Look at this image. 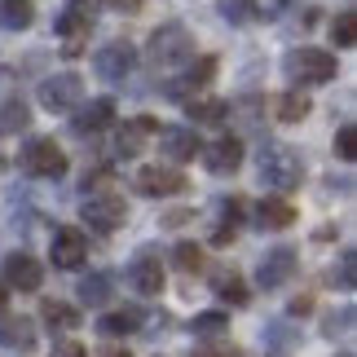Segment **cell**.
I'll list each match as a JSON object with an SVG mask.
<instances>
[{
    "mask_svg": "<svg viewBox=\"0 0 357 357\" xmlns=\"http://www.w3.org/2000/svg\"><path fill=\"white\" fill-rule=\"evenodd\" d=\"M300 176H305V163H300V155L291 146H265L260 150V181L269 190L287 195V190L300 185Z\"/></svg>",
    "mask_w": 357,
    "mask_h": 357,
    "instance_id": "obj_1",
    "label": "cell"
},
{
    "mask_svg": "<svg viewBox=\"0 0 357 357\" xmlns=\"http://www.w3.org/2000/svg\"><path fill=\"white\" fill-rule=\"evenodd\" d=\"M150 62L163 66V71H172V66H181L195 58V36L185 31L181 22H168V26H159L155 36H150Z\"/></svg>",
    "mask_w": 357,
    "mask_h": 357,
    "instance_id": "obj_2",
    "label": "cell"
},
{
    "mask_svg": "<svg viewBox=\"0 0 357 357\" xmlns=\"http://www.w3.org/2000/svg\"><path fill=\"white\" fill-rule=\"evenodd\" d=\"M79 216H84V225L98 229V234H115V229L128 221V203H123L115 190H93V195L79 203Z\"/></svg>",
    "mask_w": 357,
    "mask_h": 357,
    "instance_id": "obj_3",
    "label": "cell"
},
{
    "mask_svg": "<svg viewBox=\"0 0 357 357\" xmlns=\"http://www.w3.org/2000/svg\"><path fill=\"white\" fill-rule=\"evenodd\" d=\"M282 71L296 84H326V79H335V58L326 49H296V53H287Z\"/></svg>",
    "mask_w": 357,
    "mask_h": 357,
    "instance_id": "obj_4",
    "label": "cell"
},
{
    "mask_svg": "<svg viewBox=\"0 0 357 357\" xmlns=\"http://www.w3.org/2000/svg\"><path fill=\"white\" fill-rule=\"evenodd\" d=\"M22 168L31 176L58 181V176H66V155L53 137H36V142H26V150H22Z\"/></svg>",
    "mask_w": 357,
    "mask_h": 357,
    "instance_id": "obj_5",
    "label": "cell"
},
{
    "mask_svg": "<svg viewBox=\"0 0 357 357\" xmlns=\"http://www.w3.org/2000/svg\"><path fill=\"white\" fill-rule=\"evenodd\" d=\"M79 98H84V79H79L75 71L49 75L45 84H40V102H45V111H75Z\"/></svg>",
    "mask_w": 357,
    "mask_h": 357,
    "instance_id": "obj_6",
    "label": "cell"
},
{
    "mask_svg": "<svg viewBox=\"0 0 357 357\" xmlns=\"http://www.w3.org/2000/svg\"><path fill=\"white\" fill-rule=\"evenodd\" d=\"M93 66H98V75L106 79V84H123V79L132 75V66H137V49L128 45V40H111L106 49H98Z\"/></svg>",
    "mask_w": 357,
    "mask_h": 357,
    "instance_id": "obj_7",
    "label": "cell"
},
{
    "mask_svg": "<svg viewBox=\"0 0 357 357\" xmlns=\"http://www.w3.org/2000/svg\"><path fill=\"white\" fill-rule=\"evenodd\" d=\"M89 31H93V9L75 0V5L62 13V22H58V36H62V53H66V58L84 53V45H89Z\"/></svg>",
    "mask_w": 357,
    "mask_h": 357,
    "instance_id": "obj_8",
    "label": "cell"
},
{
    "mask_svg": "<svg viewBox=\"0 0 357 357\" xmlns=\"http://www.w3.org/2000/svg\"><path fill=\"white\" fill-rule=\"evenodd\" d=\"M0 273H5V287H18V291H40V282H45V269H40L36 256L26 252H9L5 260H0Z\"/></svg>",
    "mask_w": 357,
    "mask_h": 357,
    "instance_id": "obj_9",
    "label": "cell"
},
{
    "mask_svg": "<svg viewBox=\"0 0 357 357\" xmlns=\"http://www.w3.org/2000/svg\"><path fill=\"white\" fill-rule=\"evenodd\" d=\"M137 190L150 199H168V195H181L185 190V176L181 168H168V163H150V168L137 172Z\"/></svg>",
    "mask_w": 357,
    "mask_h": 357,
    "instance_id": "obj_10",
    "label": "cell"
},
{
    "mask_svg": "<svg viewBox=\"0 0 357 357\" xmlns=\"http://www.w3.org/2000/svg\"><path fill=\"white\" fill-rule=\"evenodd\" d=\"M49 256H53V269H79V265H84V256H89V243H84L79 229L62 225V229H53Z\"/></svg>",
    "mask_w": 357,
    "mask_h": 357,
    "instance_id": "obj_11",
    "label": "cell"
},
{
    "mask_svg": "<svg viewBox=\"0 0 357 357\" xmlns=\"http://www.w3.org/2000/svg\"><path fill=\"white\" fill-rule=\"evenodd\" d=\"M296 252L291 247H273V252L260 260V269H256V282L265 287V291H278L282 282H291V273H296Z\"/></svg>",
    "mask_w": 357,
    "mask_h": 357,
    "instance_id": "obj_12",
    "label": "cell"
},
{
    "mask_svg": "<svg viewBox=\"0 0 357 357\" xmlns=\"http://www.w3.org/2000/svg\"><path fill=\"white\" fill-rule=\"evenodd\" d=\"M128 282L142 296H159L163 291V260L155 252H137V260L128 265Z\"/></svg>",
    "mask_w": 357,
    "mask_h": 357,
    "instance_id": "obj_13",
    "label": "cell"
},
{
    "mask_svg": "<svg viewBox=\"0 0 357 357\" xmlns=\"http://www.w3.org/2000/svg\"><path fill=\"white\" fill-rule=\"evenodd\" d=\"M0 349L31 353L36 349V322L22 318V313H0Z\"/></svg>",
    "mask_w": 357,
    "mask_h": 357,
    "instance_id": "obj_14",
    "label": "cell"
},
{
    "mask_svg": "<svg viewBox=\"0 0 357 357\" xmlns=\"http://www.w3.org/2000/svg\"><path fill=\"white\" fill-rule=\"evenodd\" d=\"M159 150H163L172 163H190L195 155H203V142H199L195 128H163V132H159Z\"/></svg>",
    "mask_w": 357,
    "mask_h": 357,
    "instance_id": "obj_15",
    "label": "cell"
},
{
    "mask_svg": "<svg viewBox=\"0 0 357 357\" xmlns=\"http://www.w3.org/2000/svg\"><path fill=\"white\" fill-rule=\"evenodd\" d=\"M155 128H159V123L150 119V115L123 123V128L115 132V150H119V159H137V155H142V146L150 142V137H155Z\"/></svg>",
    "mask_w": 357,
    "mask_h": 357,
    "instance_id": "obj_16",
    "label": "cell"
},
{
    "mask_svg": "<svg viewBox=\"0 0 357 357\" xmlns=\"http://www.w3.org/2000/svg\"><path fill=\"white\" fill-rule=\"evenodd\" d=\"M203 159H208V168H212L216 176L238 172V163H243V142H238V137H221V142H212L208 150H203Z\"/></svg>",
    "mask_w": 357,
    "mask_h": 357,
    "instance_id": "obj_17",
    "label": "cell"
},
{
    "mask_svg": "<svg viewBox=\"0 0 357 357\" xmlns=\"http://www.w3.org/2000/svg\"><path fill=\"white\" fill-rule=\"evenodd\" d=\"M111 123H115V102L98 98V102H89L84 111L75 115V132H102V128H111Z\"/></svg>",
    "mask_w": 357,
    "mask_h": 357,
    "instance_id": "obj_18",
    "label": "cell"
},
{
    "mask_svg": "<svg viewBox=\"0 0 357 357\" xmlns=\"http://www.w3.org/2000/svg\"><path fill=\"white\" fill-rule=\"evenodd\" d=\"M256 221L260 229H287V225H296V208L287 199H265L256 208Z\"/></svg>",
    "mask_w": 357,
    "mask_h": 357,
    "instance_id": "obj_19",
    "label": "cell"
},
{
    "mask_svg": "<svg viewBox=\"0 0 357 357\" xmlns=\"http://www.w3.org/2000/svg\"><path fill=\"white\" fill-rule=\"evenodd\" d=\"M137 326H142V313H137V309H115V313H102V318H98V331H102L106 340L132 335Z\"/></svg>",
    "mask_w": 357,
    "mask_h": 357,
    "instance_id": "obj_20",
    "label": "cell"
},
{
    "mask_svg": "<svg viewBox=\"0 0 357 357\" xmlns=\"http://www.w3.org/2000/svg\"><path fill=\"white\" fill-rule=\"evenodd\" d=\"M31 22H36L31 0H0V26H5V31H26Z\"/></svg>",
    "mask_w": 357,
    "mask_h": 357,
    "instance_id": "obj_21",
    "label": "cell"
},
{
    "mask_svg": "<svg viewBox=\"0 0 357 357\" xmlns=\"http://www.w3.org/2000/svg\"><path fill=\"white\" fill-rule=\"evenodd\" d=\"M26 123H31V106H26L22 98H9V102H0V132H5V137L22 132Z\"/></svg>",
    "mask_w": 357,
    "mask_h": 357,
    "instance_id": "obj_22",
    "label": "cell"
},
{
    "mask_svg": "<svg viewBox=\"0 0 357 357\" xmlns=\"http://www.w3.org/2000/svg\"><path fill=\"white\" fill-rule=\"evenodd\" d=\"M40 313H45V322L58 326V331H75V326H79V309L66 305V300H45V309H40Z\"/></svg>",
    "mask_w": 357,
    "mask_h": 357,
    "instance_id": "obj_23",
    "label": "cell"
},
{
    "mask_svg": "<svg viewBox=\"0 0 357 357\" xmlns=\"http://www.w3.org/2000/svg\"><path fill=\"white\" fill-rule=\"evenodd\" d=\"M309 111H313V102H309V93H300V89H291V93L278 98V119L282 123H300Z\"/></svg>",
    "mask_w": 357,
    "mask_h": 357,
    "instance_id": "obj_24",
    "label": "cell"
},
{
    "mask_svg": "<svg viewBox=\"0 0 357 357\" xmlns=\"http://www.w3.org/2000/svg\"><path fill=\"white\" fill-rule=\"evenodd\" d=\"M229 115V106L221 98H190V119L195 123H221Z\"/></svg>",
    "mask_w": 357,
    "mask_h": 357,
    "instance_id": "obj_25",
    "label": "cell"
},
{
    "mask_svg": "<svg viewBox=\"0 0 357 357\" xmlns=\"http://www.w3.org/2000/svg\"><path fill=\"white\" fill-rule=\"evenodd\" d=\"M111 291H115V282L106 278V273H89V278L79 282V300H84V305H106Z\"/></svg>",
    "mask_w": 357,
    "mask_h": 357,
    "instance_id": "obj_26",
    "label": "cell"
},
{
    "mask_svg": "<svg viewBox=\"0 0 357 357\" xmlns=\"http://www.w3.org/2000/svg\"><path fill=\"white\" fill-rule=\"evenodd\" d=\"M216 9H221V18L234 22V26L256 18V0H216Z\"/></svg>",
    "mask_w": 357,
    "mask_h": 357,
    "instance_id": "obj_27",
    "label": "cell"
},
{
    "mask_svg": "<svg viewBox=\"0 0 357 357\" xmlns=\"http://www.w3.org/2000/svg\"><path fill=\"white\" fill-rule=\"evenodd\" d=\"M331 40H335L340 49H353V45H357V13H353V9L340 13V18L331 22Z\"/></svg>",
    "mask_w": 357,
    "mask_h": 357,
    "instance_id": "obj_28",
    "label": "cell"
},
{
    "mask_svg": "<svg viewBox=\"0 0 357 357\" xmlns=\"http://www.w3.org/2000/svg\"><path fill=\"white\" fill-rule=\"evenodd\" d=\"M216 296L229 300V305H247V287H243L238 273H221V278H216Z\"/></svg>",
    "mask_w": 357,
    "mask_h": 357,
    "instance_id": "obj_29",
    "label": "cell"
},
{
    "mask_svg": "<svg viewBox=\"0 0 357 357\" xmlns=\"http://www.w3.org/2000/svg\"><path fill=\"white\" fill-rule=\"evenodd\" d=\"M172 260H176L185 273H199V269H203V247H195V243H176Z\"/></svg>",
    "mask_w": 357,
    "mask_h": 357,
    "instance_id": "obj_30",
    "label": "cell"
},
{
    "mask_svg": "<svg viewBox=\"0 0 357 357\" xmlns=\"http://www.w3.org/2000/svg\"><path fill=\"white\" fill-rule=\"evenodd\" d=\"M335 155L344 159V163L357 159V128H353V123H344V128L335 132Z\"/></svg>",
    "mask_w": 357,
    "mask_h": 357,
    "instance_id": "obj_31",
    "label": "cell"
},
{
    "mask_svg": "<svg viewBox=\"0 0 357 357\" xmlns=\"http://www.w3.org/2000/svg\"><path fill=\"white\" fill-rule=\"evenodd\" d=\"M225 326H229V318H225V313H199V318H195V335H221L225 331Z\"/></svg>",
    "mask_w": 357,
    "mask_h": 357,
    "instance_id": "obj_32",
    "label": "cell"
},
{
    "mask_svg": "<svg viewBox=\"0 0 357 357\" xmlns=\"http://www.w3.org/2000/svg\"><path fill=\"white\" fill-rule=\"evenodd\" d=\"M291 0H256V18H282V9Z\"/></svg>",
    "mask_w": 357,
    "mask_h": 357,
    "instance_id": "obj_33",
    "label": "cell"
},
{
    "mask_svg": "<svg viewBox=\"0 0 357 357\" xmlns=\"http://www.w3.org/2000/svg\"><path fill=\"white\" fill-rule=\"evenodd\" d=\"M353 265H357V260H353V252H344V260H340V273H331V282H340L344 291L353 287Z\"/></svg>",
    "mask_w": 357,
    "mask_h": 357,
    "instance_id": "obj_34",
    "label": "cell"
},
{
    "mask_svg": "<svg viewBox=\"0 0 357 357\" xmlns=\"http://www.w3.org/2000/svg\"><path fill=\"white\" fill-rule=\"evenodd\" d=\"M305 313H313V300L309 296H296L291 300V318H305Z\"/></svg>",
    "mask_w": 357,
    "mask_h": 357,
    "instance_id": "obj_35",
    "label": "cell"
},
{
    "mask_svg": "<svg viewBox=\"0 0 357 357\" xmlns=\"http://www.w3.org/2000/svg\"><path fill=\"white\" fill-rule=\"evenodd\" d=\"M58 357H89L84 349H79L75 344V340H62V344H58Z\"/></svg>",
    "mask_w": 357,
    "mask_h": 357,
    "instance_id": "obj_36",
    "label": "cell"
},
{
    "mask_svg": "<svg viewBox=\"0 0 357 357\" xmlns=\"http://www.w3.org/2000/svg\"><path fill=\"white\" fill-rule=\"evenodd\" d=\"M195 357H243L238 349H199Z\"/></svg>",
    "mask_w": 357,
    "mask_h": 357,
    "instance_id": "obj_37",
    "label": "cell"
},
{
    "mask_svg": "<svg viewBox=\"0 0 357 357\" xmlns=\"http://www.w3.org/2000/svg\"><path fill=\"white\" fill-rule=\"evenodd\" d=\"M111 9H123V13H132V9H142V0H106Z\"/></svg>",
    "mask_w": 357,
    "mask_h": 357,
    "instance_id": "obj_38",
    "label": "cell"
},
{
    "mask_svg": "<svg viewBox=\"0 0 357 357\" xmlns=\"http://www.w3.org/2000/svg\"><path fill=\"white\" fill-rule=\"evenodd\" d=\"M98 357H132V353H128V349H123V344H106V349H102Z\"/></svg>",
    "mask_w": 357,
    "mask_h": 357,
    "instance_id": "obj_39",
    "label": "cell"
},
{
    "mask_svg": "<svg viewBox=\"0 0 357 357\" xmlns=\"http://www.w3.org/2000/svg\"><path fill=\"white\" fill-rule=\"evenodd\" d=\"M5 305H9V287L0 282V313H5Z\"/></svg>",
    "mask_w": 357,
    "mask_h": 357,
    "instance_id": "obj_40",
    "label": "cell"
},
{
    "mask_svg": "<svg viewBox=\"0 0 357 357\" xmlns=\"http://www.w3.org/2000/svg\"><path fill=\"white\" fill-rule=\"evenodd\" d=\"M335 357H353V353H335Z\"/></svg>",
    "mask_w": 357,
    "mask_h": 357,
    "instance_id": "obj_41",
    "label": "cell"
}]
</instances>
